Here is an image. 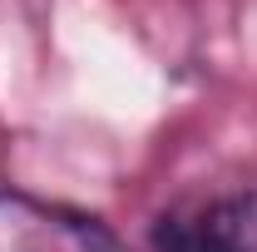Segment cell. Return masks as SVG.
Returning a JSON list of instances; mask_svg holds the SVG:
<instances>
[{
  "label": "cell",
  "mask_w": 257,
  "mask_h": 252,
  "mask_svg": "<svg viewBox=\"0 0 257 252\" xmlns=\"http://www.w3.org/2000/svg\"><path fill=\"white\" fill-rule=\"evenodd\" d=\"M154 252H257V188L183 198L149 227Z\"/></svg>",
  "instance_id": "obj_1"
},
{
  "label": "cell",
  "mask_w": 257,
  "mask_h": 252,
  "mask_svg": "<svg viewBox=\"0 0 257 252\" xmlns=\"http://www.w3.org/2000/svg\"><path fill=\"white\" fill-rule=\"evenodd\" d=\"M0 252H128L109 222L20 188H0Z\"/></svg>",
  "instance_id": "obj_2"
}]
</instances>
